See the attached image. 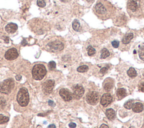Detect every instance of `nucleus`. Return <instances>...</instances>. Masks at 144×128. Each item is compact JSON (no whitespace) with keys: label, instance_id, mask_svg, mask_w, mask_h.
Instances as JSON below:
<instances>
[{"label":"nucleus","instance_id":"a211bd4d","mask_svg":"<svg viewBox=\"0 0 144 128\" xmlns=\"http://www.w3.org/2000/svg\"><path fill=\"white\" fill-rule=\"evenodd\" d=\"M106 115L108 118V119L112 120L115 118V111L112 108H109L106 111Z\"/></svg>","mask_w":144,"mask_h":128},{"label":"nucleus","instance_id":"f8f14e48","mask_svg":"<svg viewBox=\"0 0 144 128\" xmlns=\"http://www.w3.org/2000/svg\"><path fill=\"white\" fill-rule=\"evenodd\" d=\"M59 94L65 101H70L73 99V95L67 89H61L59 91Z\"/></svg>","mask_w":144,"mask_h":128},{"label":"nucleus","instance_id":"bb28decb","mask_svg":"<svg viewBox=\"0 0 144 128\" xmlns=\"http://www.w3.org/2000/svg\"><path fill=\"white\" fill-rule=\"evenodd\" d=\"M9 120V118L6 116H5L2 114H0V124H4L7 122Z\"/></svg>","mask_w":144,"mask_h":128},{"label":"nucleus","instance_id":"a19ab883","mask_svg":"<svg viewBox=\"0 0 144 128\" xmlns=\"http://www.w3.org/2000/svg\"><path fill=\"white\" fill-rule=\"evenodd\" d=\"M5 42L6 43H9V38L6 37L5 39Z\"/></svg>","mask_w":144,"mask_h":128},{"label":"nucleus","instance_id":"4be33fe9","mask_svg":"<svg viewBox=\"0 0 144 128\" xmlns=\"http://www.w3.org/2000/svg\"><path fill=\"white\" fill-rule=\"evenodd\" d=\"M137 52L140 59L141 60L144 61V46H139Z\"/></svg>","mask_w":144,"mask_h":128},{"label":"nucleus","instance_id":"ddd939ff","mask_svg":"<svg viewBox=\"0 0 144 128\" xmlns=\"http://www.w3.org/2000/svg\"><path fill=\"white\" fill-rule=\"evenodd\" d=\"M111 101H112V97L110 94L105 93L101 97L100 102L104 107H106L111 102Z\"/></svg>","mask_w":144,"mask_h":128},{"label":"nucleus","instance_id":"39448f33","mask_svg":"<svg viewBox=\"0 0 144 128\" xmlns=\"http://www.w3.org/2000/svg\"><path fill=\"white\" fill-rule=\"evenodd\" d=\"M47 73L46 67L41 64H37L35 65L32 70V76L34 79L37 80H41L42 79Z\"/></svg>","mask_w":144,"mask_h":128},{"label":"nucleus","instance_id":"6e6552de","mask_svg":"<svg viewBox=\"0 0 144 128\" xmlns=\"http://www.w3.org/2000/svg\"><path fill=\"white\" fill-rule=\"evenodd\" d=\"M99 95L98 92L95 91L90 92L86 97L87 102L91 105H96L98 103Z\"/></svg>","mask_w":144,"mask_h":128},{"label":"nucleus","instance_id":"2eb2a0df","mask_svg":"<svg viewBox=\"0 0 144 128\" xmlns=\"http://www.w3.org/2000/svg\"><path fill=\"white\" fill-rule=\"evenodd\" d=\"M17 25L16 24L14 23H10L7 24L5 27L6 31L8 33H14L17 31Z\"/></svg>","mask_w":144,"mask_h":128},{"label":"nucleus","instance_id":"5701e85b","mask_svg":"<svg viewBox=\"0 0 144 128\" xmlns=\"http://www.w3.org/2000/svg\"><path fill=\"white\" fill-rule=\"evenodd\" d=\"M87 51L88 55L90 56H93V55L96 53V50H95L92 46H89L87 47Z\"/></svg>","mask_w":144,"mask_h":128},{"label":"nucleus","instance_id":"72a5a7b5","mask_svg":"<svg viewBox=\"0 0 144 128\" xmlns=\"http://www.w3.org/2000/svg\"><path fill=\"white\" fill-rule=\"evenodd\" d=\"M69 126L70 128H75L76 127V124L74 122H71L69 124Z\"/></svg>","mask_w":144,"mask_h":128},{"label":"nucleus","instance_id":"f3484780","mask_svg":"<svg viewBox=\"0 0 144 128\" xmlns=\"http://www.w3.org/2000/svg\"><path fill=\"white\" fill-rule=\"evenodd\" d=\"M72 27L74 31L77 32L81 31V25L80 22L78 20H74L73 21L72 23Z\"/></svg>","mask_w":144,"mask_h":128},{"label":"nucleus","instance_id":"7c9ffc66","mask_svg":"<svg viewBox=\"0 0 144 128\" xmlns=\"http://www.w3.org/2000/svg\"><path fill=\"white\" fill-rule=\"evenodd\" d=\"M111 45L113 46V47L114 48H118L119 46V42L118 41V40H114L111 42Z\"/></svg>","mask_w":144,"mask_h":128},{"label":"nucleus","instance_id":"ea45409f","mask_svg":"<svg viewBox=\"0 0 144 128\" xmlns=\"http://www.w3.org/2000/svg\"><path fill=\"white\" fill-rule=\"evenodd\" d=\"M26 45H27V42H26V40L25 39L23 40V41L22 42V45H23V46H25Z\"/></svg>","mask_w":144,"mask_h":128},{"label":"nucleus","instance_id":"c85d7f7f","mask_svg":"<svg viewBox=\"0 0 144 128\" xmlns=\"http://www.w3.org/2000/svg\"><path fill=\"white\" fill-rule=\"evenodd\" d=\"M37 4L40 7H44L46 6V3L44 0H37Z\"/></svg>","mask_w":144,"mask_h":128},{"label":"nucleus","instance_id":"9d476101","mask_svg":"<svg viewBox=\"0 0 144 128\" xmlns=\"http://www.w3.org/2000/svg\"><path fill=\"white\" fill-rule=\"evenodd\" d=\"M85 93V89L81 85H77L74 87L73 88V97L76 100H80L82 98Z\"/></svg>","mask_w":144,"mask_h":128},{"label":"nucleus","instance_id":"f257e3e1","mask_svg":"<svg viewBox=\"0 0 144 128\" xmlns=\"http://www.w3.org/2000/svg\"><path fill=\"white\" fill-rule=\"evenodd\" d=\"M93 11L99 19L107 20L114 15L115 8L106 0H98L93 7Z\"/></svg>","mask_w":144,"mask_h":128},{"label":"nucleus","instance_id":"412c9836","mask_svg":"<svg viewBox=\"0 0 144 128\" xmlns=\"http://www.w3.org/2000/svg\"><path fill=\"white\" fill-rule=\"evenodd\" d=\"M127 74L130 78H133L137 76V72L133 67H130L127 71Z\"/></svg>","mask_w":144,"mask_h":128},{"label":"nucleus","instance_id":"58836bf2","mask_svg":"<svg viewBox=\"0 0 144 128\" xmlns=\"http://www.w3.org/2000/svg\"><path fill=\"white\" fill-rule=\"evenodd\" d=\"M48 128H56V126L54 124H51L48 126Z\"/></svg>","mask_w":144,"mask_h":128},{"label":"nucleus","instance_id":"6ab92c4d","mask_svg":"<svg viewBox=\"0 0 144 128\" xmlns=\"http://www.w3.org/2000/svg\"><path fill=\"white\" fill-rule=\"evenodd\" d=\"M126 95H127L126 90L124 88L119 89L117 90V92H116V95H117L119 100H122V98H123L124 97L126 96Z\"/></svg>","mask_w":144,"mask_h":128},{"label":"nucleus","instance_id":"c756f323","mask_svg":"<svg viewBox=\"0 0 144 128\" xmlns=\"http://www.w3.org/2000/svg\"><path fill=\"white\" fill-rule=\"evenodd\" d=\"M48 67L50 70H53L56 68V63L54 61H50L48 63Z\"/></svg>","mask_w":144,"mask_h":128},{"label":"nucleus","instance_id":"423d86ee","mask_svg":"<svg viewBox=\"0 0 144 128\" xmlns=\"http://www.w3.org/2000/svg\"><path fill=\"white\" fill-rule=\"evenodd\" d=\"M14 87V81L12 79H8L0 83V92L2 93H10Z\"/></svg>","mask_w":144,"mask_h":128},{"label":"nucleus","instance_id":"4c0bfd02","mask_svg":"<svg viewBox=\"0 0 144 128\" xmlns=\"http://www.w3.org/2000/svg\"><path fill=\"white\" fill-rule=\"evenodd\" d=\"M141 9H142V11L144 14V2L142 4H141Z\"/></svg>","mask_w":144,"mask_h":128},{"label":"nucleus","instance_id":"c9c22d12","mask_svg":"<svg viewBox=\"0 0 144 128\" xmlns=\"http://www.w3.org/2000/svg\"><path fill=\"white\" fill-rule=\"evenodd\" d=\"M100 128H109V126L108 125H106L105 124H103L101 125V126H100Z\"/></svg>","mask_w":144,"mask_h":128},{"label":"nucleus","instance_id":"4468645a","mask_svg":"<svg viewBox=\"0 0 144 128\" xmlns=\"http://www.w3.org/2000/svg\"><path fill=\"white\" fill-rule=\"evenodd\" d=\"M134 37V34L133 32H129L126 33L123 37L122 42L123 45H128L131 42Z\"/></svg>","mask_w":144,"mask_h":128},{"label":"nucleus","instance_id":"393cba45","mask_svg":"<svg viewBox=\"0 0 144 128\" xmlns=\"http://www.w3.org/2000/svg\"><path fill=\"white\" fill-rule=\"evenodd\" d=\"M88 67L87 65L81 66L77 68V71L80 72H85L88 71Z\"/></svg>","mask_w":144,"mask_h":128},{"label":"nucleus","instance_id":"473e14b6","mask_svg":"<svg viewBox=\"0 0 144 128\" xmlns=\"http://www.w3.org/2000/svg\"><path fill=\"white\" fill-rule=\"evenodd\" d=\"M139 90L141 92H144V82L141 83L139 85Z\"/></svg>","mask_w":144,"mask_h":128},{"label":"nucleus","instance_id":"0eeeda50","mask_svg":"<svg viewBox=\"0 0 144 128\" xmlns=\"http://www.w3.org/2000/svg\"><path fill=\"white\" fill-rule=\"evenodd\" d=\"M64 47V43L61 40H55L48 43L46 47L49 51L53 52H59L63 50Z\"/></svg>","mask_w":144,"mask_h":128},{"label":"nucleus","instance_id":"b1692460","mask_svg":"<svg viewBox=\"0 0 144 128\" xmlns=\"http://www.w3.org/2000/svg\"><path fill=\"white\" fill-rule=\"evenodd\" d=\"M133 101L132 100H129L126 102L124 104V107L127 109H131V108H132V106H133Z\"/></svg>","mask_w":144,"mask_h":128},{"label":"nucleus","instance_id":"7ed1b4c3","mask_svg":"<svg viewBox=\"0 0 144 128\" xmlns=\"http://www.w3.org/2000/svg\"><path fill=\"white\" fill-rule=\"evenodd\" d=\"M127 11L131 17H140L142 11L139 0H129L127 3Z\"/></svg>","mask_w":144,"mask_h":128},{"label":"nucleus","instance_id":"2f4dec72","mask_svg":"<svg viewBox=\"0 0 144 128\" xmlns=\"http://www.w3.org/2000/svg\"><path fill=\"white\" fill-rule=\"evenodd\" d=\"M108 68L107 67H102L100 70V72L102 74H105L108 72Z\"/></svg>","mask_w":144,"mask_h":128},{"label":"nucleus","instance_id":"37998d69","mask_svg":"<svg viewBox=\"0 0 144 128\" xmlns=\"http://www.w3.org/2000/svg\"><path fill=\"white\" fill-rule=\"evenodd\" d=\"M86 1H87V2H93V0H86Z\"/></svg>","mask_w":144,"mask_h":128},{"label":"nucleus","instance_id":"aec40b11","mask_svg":"<svg viewBox=\"0 0 144 128\" xmlns=\"http://www.w3.org/2000/svg\"><path fill=\"white\" fill-rule=\"evenodd\" d=\"M110 55V53L107 48H104L101 51V55H100V58L102 59H105L107 58Z\"/></svg>","mask_w":144,"mask_h":128},{"label":"nucleus","instance_id":"c03bdc74","mask_svg":"<svg viewBox=\"0 0 144 128\" xmlns=\"http://www.w3.org/2000/svg\"><path fill=\"white\" fill-rule=\"evenodd\" d=\"M129 128H135V127H134V126H131Z\"/></svg>","mask_w":144,"mask_h":128},{"label":"nucleus","instance_id":"f704fd0d","mask_svg":"<svg viewBox=\"0 0 144 128\" xmlns=\"http://www.w3.org/2000/svg\"><path fill=\"white\" fill-rule=\"evenodd\" d=\"M48 105H49L50 106H54L55 105L54 102H53L52 101H51V100H49V101H48Z\"/></svg>","mask_w":144,"mask_h":128},{"label":"nucleus","instance_id":"a878e982","mask_svg":"<svg viewBox=\"0 0 144 128\" xmlns=\"http://www.w3.org/2000/svg\"><path fill=\"white\" fill-rule=\"evenodd\" d=\"M113 84L111 82H108L104 84V88L105 90H106V91H109L111 89L113 88Z\"/></svg>","mask_w":144,"mask_h":128},{"label":"nucleus","instance_id":"79ce46f5","mask_svg":"<svg viewBox=\"0 0 144 128\" xmlns=\"http://www.w3.org/2000/svg\"><path fill=\"white\" fill-rule=\"evenodd\" d=\"M61 1H62V2H68V1H70V0H60Z\"/></svg>","mask_w":144,"mask_h":128},{"label":"nucleus","instance_id":"dca6fc26","mask_svg":"<svg viewBox=\"0 0 144 128\" xmlns=\"http://www.w3.org/2000/svg\"><path fill=\"white\" fill-rule=\"evenodd\" d=\"M144 110V106L141 103L137 102L135 104L133 105L132 106V110L133 112L136 113H139L143 111Z\"/></svg>","mask_w":144,"mask_h":128},{"label":"nucleus","instance_id":"1a4fd4ad","mask_svg":"<svg viewBox=\"0 0 144 128\" xmlns=\"http://www.w3.org/2000/svg\"><path fill=\"white\" fill-rule=\"evenodd\" d=\"M55 81L53 80H48L43 83L42 85V90L46 95H49L52 92L54 87Z\"/></svg>","mask_w":144,"mask_h":128},{"label":"nucleus","instance_id":"cd10ccee","mask_svg":"<svg viewBox=\"0 0 144 128\" xmlns=\"http://www.w3.org/2000/svg\"><path fill=\"white\" fill-rule=\"evenodd\" d=\"M6 106V102L5 98L2 97H0V108H4Z\"/></svg>","mask_w":144,"mask_h":128},{"label":"nucleus","instance_id":"9b49d317","mask_svg":"<svg viewBox=\"0 0 144 128\" xmlns=\"http://www.w3.org/2000/svg\"><path fill=\"white\" fill-rule=\"evenodd\" d=\"M19 56L18 52H17V49L12 48L8 50L5 53V57L7 60H14L17 58Z\"/></svg>","mask_w":144,"mask_h":128},{"label":"nucleus","instance_id":"f03ea898","mask_svg":"<svg viewBox=\"0 0 144 128\" xmlns=\"http://www.w3.org/2000/svg\"><path fill=\"white\" fill-rule=\"evenodd\" d=\"M29 24L31 30L38 34H42L45 33L46 30L48 29L49 27L48 24L46 22L39 19H35L30 21Z\"/></svg>","mask_w":144,"mask_h":128},{"label":"nucleus","instance_id":"e433bc0d","mask_svg":"<svg viewBox=\"0 0 144 128\" xmlns=\"http://www.w3.org/2000/svg\"><path fill=\"white\" fill-rule=\"evenodd\" d=\"M21 79H22V76L21 75H18L16 76V79H17V80H21Z\"/></svg>","mask_w":144,"mask_h":128},{"label":"nucleus","instance_id":"20e7f679","mask_svg":"<svg viewBox=\"0 0 144 128\" xmlns=\"http://www.w3.org/2000/svg\"><path fill=\"white\" fill-rule=\"evenodd\" d=\"M17 101L22 107H25L28 105L29 101V95L27 89L22 88L19 90L17 95Z\"/></svg>","mask_w":144,"mask_h":128}]
</instances>
